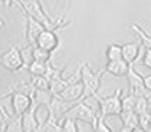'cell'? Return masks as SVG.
I'll return each mask as SVG.
<instances>
[{
	"instance_id": "6da1fadb",
	"label": "cell",
	"mask_w": 151,
	"mask_h": 132,
	"mask_svg": "<svg viewBox=\"0 0 151 132\" xmlns=\"http://www.w3.org/2000/svg\"><path fill=\"white\" fill-rule=\"evenodd\" d=\"M0 66L12 73H17L22 69H26L19 45H13L7 50L0 53Z\"/></svg>"
},
{
	"instance_id": "7a4b0ae2",
	"label": "cell",
	"mask_w": 151,
	"mask_h": 132,
	"mask_svg": "<svg viewBox=\"0 0 151 132\" xmlns=\"http://www.w3.org/2000/svg\"><path fill=\"white\" fill-rule=\"evenodd\" d=\"M82 69V75H81V81L85 85V96L92 95V93H98L99 88H101V79L104 76V73L106 72L104 69L98 71V72H93L92 69L89 68V65L86 62H83L81 65Z\"/></svg>"
},
{
	"instance_id": "3957f363",
	"label": "cell",
	"mask_w": 151,
	"mask_h": 132,
	"mask_svg": "<svg viewBox=\"0 0 151 132\" xmlns=\"http://www.w3.org/2000/svg\"><path fill=\"white\" fill-rule=\"evenodd\" d=\"M101 102V116H119L122 112V89H116L115 93L111 96H99Z\"/></svg>"
},
{
	"instance_id": "277c9868",
	"label": "cell",
	"mask_w": 151,
	"mask_h": 132,
	"mask_svg": "<svg viewBox=\"0 0 151 132\" xmlns=\"http://www.w3.org/2000/svg\"><path fill=\"white\" fill-rule=\"evenodd\" d=\"M10 98V105L14 113L17 115H23L27 109H30L33 101H32V96L29 93H24V92H19V91H12V89H7L6 92L0 93V98Z\"/></svg>"
},
{
	"instance_id": "5b68a950",
	"label": "cell",
	"mask_w": 151,
	"mask_h": 132,
	"mask_svg": "<svg viewBox=\"0 0 151 132\" xmlns=\"http://www.w3.org/2000/svg\"><path fill=\"white\" fill-rule=\"evenodd\" d=\"M65 116H70V118H73V119H76V121L88 122V123L91 125L92 131H93V126H95L96 121H98V115H96L83 101L76 102V103L68 111V113H66Z\"/></svg>"
},
{
	"instance_id": "8992f818",
	"label": "cell",
	"mask_w": 151,
	"mask_h": 132,
	"mask_svg": "<svg viewBox=\"0 0 151 132\" xmlns=\"http://www.w3.org/2000/svg\"><path fill=\"white\" fill-rule=\"evenodd\" d=\"M37 46H40L42 49H46L49 52L55 53L60 46V37L58 35V30H52V29H45L40 36L37 37L36 42Z\"/></svg>"
},
{
	"instance_id": "52a82bcc",
	"label": "cell",
	"mask_w": 151,
	"mask_h": 132,
	"mask_svg": "<svg viewBox=\"0 0 151 132\" xmlns=\"http://www.w3.org/2000/svg\"><path fill=\"white\" fill-rule=\"evenodd\" d=\"M24 20H26V29H24V37H26V43L36 46L37 37L40 36V33L46 29L40 22H37L29 14H24Z\"/></svg>"
},
{
	"instance_id": "ba28073f",
	"label": "cell",
	"mask_w": 151,
	"mask_h": 132,
	"mask_svg": "<svg viewBox=\"0 0 151 132\" xmlns=\"http://www.w3.org/2000/svg\"><path fill=\"white\" fill-rule=\"evenodd\" d=\"M56 96L68 101V102L76 103V102H79V101H82L85 98V85H83L82 81L75 82V83H70Z\"/></svg>"
},
{
	"instance_id": "9c48e42d",
	"label": "cell",
	"mask_w": 151,
	"mask_h": 132,
	"mask_svg": "<svg viewBox=\"0 0 151 132\" xmlns=\"http://www.w3.org/2000/svg\"><path fill=\"white\" fill-rule=\"evenodd\" d=\"M129 63L125 59H116V60H108L105 65V71L114 76H127L128 69H129Z\"/></svg>"
},
{
	"instance_id": "30bf717a",
	"label": "cell",
	"mask_w": 151,
	"mask_h": 132,
	"mask_svg": "<svg viewBox=\"0 0 151 132\" xmlns=\"http://www.w3.org/2000/svg\"><path fill=\"white\" fill-rule=\"evenodd\" d=\"M73 105H75V103L68 102V101H65V99H62V98L55 96V98H53V101H52V103H50L52 115H53L56 119L60 121L65 115H66V113H68V111H69Z\"/></svg>"
},
{
	"instance_id": "8fae6325",
	"label": "cell",
	"mask_w": 151,
	"mask_h": 132,
	"mask_svg": "<svg viewBox=\"0 0 151 132\" xmlns=\"http://www.w3.org/2000/svg\"><path fill=\"white\" fill-rule=\"evenodd\" d=\"M141 48H142V43L139 42H131V43L122 45V59H125L129 65H132L138 59Z\"/></svg>"
},
{
	"instance_id": "7c38bea8",
	"label": "cell",
	"mask_w": 151,
	"mask_h": 132,
	"mask_svg": "<svg viewBox=\"0 0 151 132\" xmlns=\"http://www.w3.org/2000/svg\"><path fill=\"white\" fill-rule=\"evenodd\" d=\"M22 128H23V131H26V132L39 131V122H37V118H36L33 103H32L30 109H27L23 115H22Z\"/></svg>"
},
{
	"instance_id": "4fadbf2b",
	"label": "cell",
	"mask_w": 151,
	"mask_h": 132,
	"mask_svg": "<svg viewBox=\"0 0 151 132\" xmlns=\"http://www.w3.org/2000/svg\"><path fill=\"white\" fill-rule=\"evenodd\" d=\"M30 96H32V101L35 105H47V106H50V103L55 98V95L50 91H39V89H33Z\"/></svg>"
},
{
	"instance_id": "5bb4252c",
	"label": "cell",
	"mask_w": 151,
	"mask_h": 132,
	"mask_svg": "<svg viewBox=\"0 0 151 132\" xmlns=\"http://www.w3.org/2000/svg\"><path fill=\"white\" fill-rule=\"evenodd\" d=\"M47 65L49 62H40V60H33L29 66H27V72L32 76H45L47 71Z\"/></svg>"
},
{
	"instance_id": "9a60e30c",
	"label": "cell",
	"mask_w": 151,
	"mask_h": 132,
	"mask_svg": "<svg viewBox=\"0 0 151 132\" xmlns=\"http://www.w3.org/2000/svg\"><path fill=\"white\" fill-rule=\"evenodd\" d=\"M66 71V66H63V68H60V69H56V68H53L52 66V63L49 62V65H47V71H46V76L47 79L50 81V83L52 82H56V81H60V79H63V73Z\"/></svg>"
},
{
	"instance_id": "2e32d148",
	"label": "cell",
	"mask_w": 151,
	"mask_h": 132,
	"mask_svg": "<svg viewBox=\"0 0 151 132\" xmlns=\"http://www.w3.org/2000/svg\"><path fill=\"white\" fill-rule=\"evenodd\" d=\"M105 58H106V62L122 59V45H115V43L109 45L105 50Z\"/></svg>"
},
{
	"instance_id": "e0dca14e",
	"label": "cell",
	"mask_w": 151,
	"mask_h": 132,
	"mask_svg": "<svg viewBox=\"0 0 151 132\" xmlns=\"http://www.w3.org/2000/svg\"><path fill=\"white\" fill-rule=\"evenodd\" d=\"M30 83L35 89L39 91H50V81L46 76H32Z\"/></svg>"
},
{
	"instance_id": "ac0fdd59",
	"label": "cell",
	"mask_w": 151,
	"mask_h": 132,
	"mask_svg": "<svg viewBox=\"0 0 151 132\" xmlns=\"http://www.w3.org/2000/svg\"><path fill=\"white\" fill-rule=\"evenodd\" d=\"M59 123H60V131H68V132L81 131L78 123H76V119H73L70 116H63L62 119L59 121Z\"/></svg>"
},
{
	"instance_id": "d6986e66",
	"label": "cell",
	"mask_w": 151,
	"mask_h": 132,
	"mask_svg": "<svg viewBox=\"0 0 151 132\" xmlns=\"http://www.w3.org/2000/svg\"><path fill=\"white\" fill-rule=\"evenodd\" d=\"M131 29L138 35L139 40H141V43H142V48L151 49V36L150 35H147V33H145V30H144L142 27H139L138 24H132V26H131Z\"/></svg>"
},
{
	"instance_id": "ffe728a7",
	"label": "cell",
	"mask_w": 151,
	"mask_h": 132,
	"mask_svg": "<svg viewBox=\"0 0 151 132\" xmlns=\"http://www.w3.org/2000/svg\"><path fill=\"white\" fill-rule=\"evenodd\" d=\"M52 52L46 49H42L40 46L36 45L33 48V60H40V62H50L52 60Z\"/></svg>"
},
{
	"instance_id": "44dd1931",
	"label": "cell",
	"mask_w": 151,
	"mask_h": 132,
	"mask_svg": "<svg viewBox=\"0 0 151 132\" xmlns=\"http://www.w3.org/2000/svg\"><path fill=\"white\" fill-rule=\"evenodd\" d=\"M33 45H29L26 43L23 48H20V52H22V58H23V62H24V66L27 69V66L33 62Z\"/></svg>"
},
{
	"instance_id": "7402d4cb",
	"label": "cell",
	"mask_w": 151,
	"mask_h": 132,
	"mask_svg": "<svg viewBox=\"0 0 151 132\" xmlns=\"http://www.w3.org/2000/svg\"><path fill=\"white\" fill-rule=\"evenodd\" d=\"M142 63H144V66H147L148 69H151V49H145L144 50Z\"/></svg>"
},
{
	"instance_id": "603a6c76",
	"label": "cell",
	"mask_w": 151,
	"mask_h": 132,
	"mask_svg": "<svg viewBox=\"0 0 151 132\" xmlns=\"http://www.w3.org/2000/svg\"><path fill=\"white\" fill-rule=\"evenodd\" d=\"M0 3H6V4L9 6V7L12 6V0H0Z\"/></svg>"
},
{
	"instance_id": "cb8c5ba5",
	"label": "cell",
	"mask_w": 151,
	"mask_h": 132,
	"mask_svg": "<svg viewBox=\"0 0 151 132\" xmlns=\"http://www.w3.org/2000/svg\"><path fill=\"white\" fill-rule=\"evenodd\" d=\"M70 3H72V0H66V4L68 6H70Z\"/></svg>"
}]
</instances>
